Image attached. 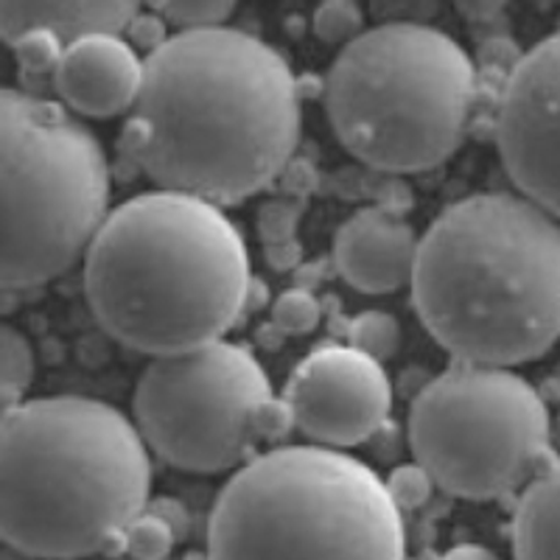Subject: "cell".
I'll list each match as a JSON object with an SVG mask.
<instances>
[{
	"instance_id": "6da1fadb",
	"label": "cell",
	"mask_w": 560,
	"mask_h": 560,
	"mask_svg": "<svg viewBox=\"0 0 560 560\" xmlns=\"http://www.w3.org/2000/svg\"><path fill=\"white\" fill-rule=\"evenodd\" d=\"M300 82L242 28L177 32L147 57L121 149L163 191L233 205L292 166Z\"/></svg>"
},
{
	"instance_id": "7a4b0ae2",
	"label": "cell",
	"mask_w": 560,
	"mask_h": 560,
	"mask_svg": "<svg viewBox=\"0 0 560 560\" xmlns=\"http://www.w3.org/2000/svg\"><path fill=\"white\" fill-rule=\"evenodd\" d=\"M84 294L104 331L152 359L219 342L253 294L242 230L208 199L147 191L113 208L84 255Z\"/></svg>"
},
{
	"instance_id": "3957f363",
	"label": "cell",
	"mask_w": 560,
	"mask_h": 560,
	"mask_svg": "<svg viewBox=\"0 0 560 560\" xmlns=\"http://www.w3.org/2000/svg\"><path fill=\"white\" fill-rule=\"evenodd\" d=\"M420 323L457 362L513 368L560 339V222L522 194H471L420 236Z\"/></svg>"
},
{
	"instance_id": "277c9868",
	"label": "cell",
	"mask_w": 560,
	"mask_h": 560,
	"mask_svg": "<svg viewBox=\"0 0 560 560\" xmlns=\"http://www.w3.org/2000/svg\"><path fill=\"white\" fill-rule=\"evenodd\" d=\"M149 493L147 440L109 404L51 395L3 412L0 535L20 555L82 560L124 547Z\"/></svg>"
},
{
	"instance_id": "5b68a950",
	"label": "cell",
	"mask_w": 560,
	"mask_h": 560,
	"mask_svg": "<svg viewBox=\"0 0 560 560\" xmlns=\"http://www.w3.org/2000/svg\"><path fill=\"white\" fill-rule=\"evenodd\" d=\"M208 560H407V527L362 459L283 446L228 479L208 518Z\"/></svg>"
},
{
	"instance_id": "8992f818",
	"label": "cell",
	"mask_w": 560,
	"mask_h": 560,
	"mask_svg": "<svg viewBox=\"0 0 560 560\" xmlns=\"http://www.w3.org/2000/svg\"><path fill=\"white\" fill-rule=\"evenodd\" d=\"M323 90L334 135L353 158L378 172L415 174L463 147L479 77L446 32L395 20L345 45Z\"/></svg>"
},
{
	"instance_id": "52a82bcc",
	"label": "cell",
	"mask_w": 560,
	"mask_h": 560,
	"mask_svg": "<svg viewBox=\"0 0 560 560\" xmlns=\"http://www.w3.org/2000/svg\"><path fill=\"white\" fill-rule=\"evenodd\" d=\"M3 289H32L88 255L109 219V163L68 107L28 90L0 93Z\"/></svg>"
},
{
	"instance_id": "ba28073f",
	"label": "cell",
	"mask_w": 560,
	"mask_h": 560,
	"mask_svg": "<svg viewBox=\"0 0 560 560\" xmlns=\"http://www.w3.org/2000/svg\"><path fill=\"white\" fill-rule=\"evenodd\" d=\"M407 432L440 490L490 502L547 468L552 420L541 393L510 368L457 362L415 395Z\"/></svg>"
},
{
	"instance_id": "9c48e42d",
	"label": "cell",
	"mask_w": 560,
	"mask_h": 560,
	"mask_svg": "<svg viewBox=\"0 0 560 560\" xmlns=\"http://www.w3.org/2000/svg\"><path fill=\"white\" fill-rule=\"evenodd\" d=\"M267 398L272 384L258 359L219 339L147 364L135 387V427L149 452L179 471H230L258 446L253 415Z\"/></svg>"
},
{
	"instance_id": "30bf717a",
	"label": "cell",
	"mask_w": 560,
	"mask_h": 560,
	"mask_svg": "<svg viewBox=\"0 0 560 560\" xmlns=\"http://www.w3.org/2000/svg\"><path fill=\"white\" fill-rule=\"evenodd\" d=\"M497 147L516 191L560 222V32L522 54L504 77Z\"/></svg>"
},
{
	"instance_id": "8fae6325",
	"label": "cell",
	"mask_w": 560,
	"mask_h": 560,
	"mask_svg": "<svg viewBox=\"0 0 560 560\" xmlns=\"http://www.w3.org/2000/svg\"><path fill=\"white\" fill-rule=\"evenodd\" d=\"M287 404L314 446H359L384 432L393 409V384L376 359L350 345L312 350L289 376Z\"/></svg>"
},
{
	"instance_id": "7c38bea8",
	"label": "cell",
	"mask_w": 560,
	"mask_h": 560,
	"mask_svg": "<svg viewBox=\"0 0 560 560\" xmlns=\"http://www.w3.org/2000/svg\"><path fill=\"white\" fill-rule=\"evenodd\" d=\"M147 77V57H140L121 34H93L68 45L54 90L62 107L84 118H115L132 113Z\"/></svg>"
},
{
	"instance_id": "4fadbf2b",
	"label": "cell",
	"mask_w": 560,
	"mask_h": 560,
	"mask_svg": "<svg viewBox=\"0 0 560 560\" xmlns=\"http://www.w3.org/2000/svg\"><path fill=\"white\" fill-rule=\"evenodd\" d=\"M420 238L384 208H362L334 236V267L359 292L393 294L412 287Z\"/></svg>"
},
{
	"instance_id": "5bb4252c",
	"label": "cell",
	"mask_w": 560,
	"mask_h": 560,
	"mask_svg": "<svg viewBox=\"0 0 560 560\" xmlns=\"http://www.w3.org/2000/svg\"><path fill=\"white\" fill-rule=\"evenodd\" d=\"M129 0H3L0 37L12 45L20 34L43 28L57 34L65 48L93 34H121L138 14Z\"/></svg>"
},
{
	"instance_id": "9a60e30c",
	"label": "cell",
	"mask_w": 560,
	"mask_h": 560,
	"mask_svg": "<svg viewBox=\"0 0 560 560\" xmlns=\"http://www.w3.org/2000/svg\"><path fill=\"white\" fill-rule=\"evenodd\" d=\"M513 558L560 560V459H552L518 497Z\"/></svg>"
},
{
	"instance_id": "2e32d148",
	"label": "cell",
	"mask_w": 560,
	"mask_h": 560,
	"mask_svg": "<svg viewBox=\"0 0 560 560\" xmlns=\"http://www.w3.org/2000/svg\"><path fill=\"white\" fill-rule=\"evenodd\" d=\"M34 378V350L26 334L14 325H3L0 331V401L3 412L20 407Z\"/></svg>"
},
{
	"instance_id": "e0dca14e",
	"label": "cell",
	"mask_w": 560,
	"mask_h": 560,
	"mask_svg": "<svg viewBox=\"0 0 560 560\" xmlns=\"http://www.w3.org/2000/svg\"><path fill=\"white\" fill-rule=\"evenodd\" d=\"M348 345L362 350L364 357L384 362L401 348V325L387 312H364L350 319Z\"/></svg>"
},
{
	"instance_id": "ac0fdd59",
	"label": "cell",
	"mask_w": 560,
	"mask_h": 560,
	"mask_svg": "<svg viewBox=\"0 0 560 560\" xmlns=\"http://www.w3.org/2000/svg\"><path fill=\"white\" fill-rule=\"evenodd\" d=\"M177 527L158 510H147L124 533V552L129 560H166L177 544Z\"/></svg>"
},
{
	"instance_id": "d6986e66",
	"label": "cell",
	"mask_w": 560,
	"mask_h": 560,
	"mask_svg": "<svg viewBox=\"0 0 560 560\" xmlns=\"http://www.w3.org/2000/svg\"><path fill=\"white\" fill-rule=\"evenodd\" d=\"M294 222H298V208L289 202H269L261 208V238L267 244V258L278 269H287L298 264L300 247L294 242Z\"/></svg>"
},
{
	"instance_id": "ffe728a7",
	"label": "cell",
	"mask_w": 560,
	"mask_h": 560,
	"mask_svg": "<svg viewBox=\"0 0 560 560\" xmlns=\"http://www.w3.org/2000/svg\"><path fill=\"white\" fill-rule=\"evenodd\" d=\"M312 28L323 43L345 48L364 34V12L350 0H328L314 9Z\"/></svg>"
},
{
	"instance_id": "44dd1931",
	"label": "cell",
	"mask_w": 560,
	"mask_h": 560,
	"mask_svg": "<svg viewBox=\"0 0 560 560\" xmlns=\"http://www.w3.org/2000/svg\"><path fill=\"white\" fill-rule=\"evenodd\" d=\"M14 59H18L20 70L28 77H51L57 73L59 62H62L65 43L51 32L43 28H32V32L20 34L12 45Z\"/></svg>"
},
{
	"instance_id": "7402d4cb",
	"label": "cell",
	"mask_w": 560,
	"mask_h": 560,
	"mask_svg": "<svg viewBox=\"0 0 560 560\" xmlns=\"http://www.w3.org/2000/svg\"><path fill=\"white\" fill-rule=\"evenodd\" d=\"M154 12L163 14L166 23L179 26V32H199V28H219L224 20L236 12L230 0H172L158 3Z\"/></svg>"
},
{
	"instance_id": "603a6c76",
	"label": "cell",
	"mask_w": 560,
	"mask_h": 560,
	"mask_svg": "<svg viewBox=\"0 0 560 560\" xmlns=\"http://www.w3.org/2000/svg\"><path fill=\"white\" fill-rule=\"evenodd\" d=\"M323 306L308 289H287L272 303V323L283 334H308L319 325Z\"/></svg>"
},
{
	"instance_id": "cb8c5ba5",
	"label": "cell",
	"mask_w": 560,
	"mask_h": 560,
	"mask_svg": "<svg viewBox=\"0 0 560 560\" xmlns=\"http://www.w3.org/2000/svg\"><path fill=\"white\" fill-rule=\"evenodd\" d=\"M384 482H387L389 497H393V502L401 508V513L404 510L423 508V504L432 499V490L438 488V485H434V479L429 477L427 468H423L420 463H415V459L412 463L395 465Z\"/></svg>"
},
{
	"instance_id": "d4e9b609",
	"label": "cell",
	"mask_w": 560,
	"mask_h": 560,
	"mask_svg": "<svg viewBox=\"0 0 560 560\" xmlns=\"http://www.w3.org/2000/svg\"><path fill=\"white\" fill-rule=\"evenodd\" d=\"M294 427L298 423H294V412L287 398H275L272 395L253 415V429L258 443H275V440L287 438Z\"/></svg>"
},
{
	"instance_id": "484cf974",
	"label": "cell",
	"mask_w": 560,
	"mask_h": 560,
	"mask_svg": "<svg viewBox=\"0 0 560 560\" xmlns=\"http://www.w3.org/2000/svg\"><path fill=\"white\" fill-rule=\"evenodd\" d=\"M127 34H129V43L138 45V48H143V51H147V57H149V54L158 51L160 45L168 39L166 20H163V14L154 12V9H152V12L135 14V20L129 23Z\"/></svg>"
},
{
	"instance_id": "4316f807",
	"label": "cell",
	"mask_w": 560,
	"mask_h": 560,
	"mask_svg": "<svg viewBox=\"0 0 560 560\" xmlns=\"http://www.w3.org/2000/svg\"><path fill=\"white\" fill-rule=\"evenodd\" d=\"M440 560H502L493 549L482 547V544H459L452 547Z\"/></svg>"
}]
</instances>
